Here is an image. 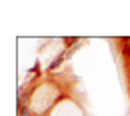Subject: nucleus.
I'll return each instance as SVG.
<instances>
[{
  "label": "nucleus",
  "instance_id": "f03ea898",
  "mask_svg": "<svg viewBox=\"0 0 130 116\" xmlns=\"http://www.w3.org/2000/svg\"><path fill=\"white\" fill-rule=\"evenodd\" d=\"M124 68H126V84H128V92H130V60H124Z\"/></svg>",
  "mask_w": 130,
  "mask_h": 116
},
{
  "label": "nucleus",
  "instance_id": "f257e3e1",
  "mask_svg": "<svg viewBox=\"0 0 130 116\" xmlns=\"http://www.w3.org/2000/svg\"><path fill=\"white\" fill-rule=\"evenodd\" d=\"M62 62H66L64 50H62V52H60V54H58V56H56V58H54V60H52V62L48 64V72H52V70H56V68H60V64H62Z\"/></svg>",
  "mask_w": 130,
  "mask_h": 116
}]
</instances>
